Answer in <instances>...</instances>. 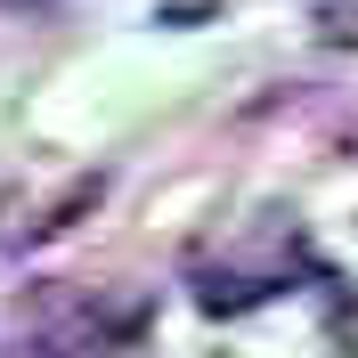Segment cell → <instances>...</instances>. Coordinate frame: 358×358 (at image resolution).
<instances>
[{
    "label": "cell",
    "instance_id": "obj_1",
    "mask_svg": "<svg viewBox=\"0 0 358 358\" xmlns=\"http://www.w3.org/2000/svg\"><path fill=\"white\" fill-rule=\"evenodd\" d=\"M98 196H106V179H98V171H82V179L66 187V196H57V203L41 212V220L24 228V245H49V236H66V228L82 220V212H98Z\"/></svg>",
    "mask_w": 358,
    "mask_h": 358
},
{
    "label": "cell",
    "instance_id": "obj_2",
    "mask_svg": "<svg viewBox=\"0 0 358 358\" xmlns=\"http://www.w3.org/2000/svg\"><path fill=\"white\" fill-rule=\"evenodd\" d=\"M268 293H277L268 277H203L196 301H203L212 317H236V310H252V301H268Z\"/></svg>",
    "mask_w": 358,
    "mask_h": 358
},
{
    "label": "cell",
    "instance_id": "obj_3",
    "mask_svg": "<svg viewBox=\"0 0 358 358\" xmlns=\"http://www.w3.org/2000/svg\"><path fill=\"white\" fill-rule=\"evenodd\" d=\"M310 24L326 41H358V0H310Z\"/></svg>",
    "mask_w": 358,
    "mask_h": 358
},
{
    "label": "cell",
    "instance_id": "obj_4",
    "mask_svg": "<svg viewBox=\"0 0 358 358\" xmlns=\"http://www.w3.org/2000/svg\"><path fill=\"white\" fill-rule=\"evenodd\" d=\"M228 0H163L155 8V24H203V17H220Z\"/></svg>",
    "mask_w": 358,
    "mask_h": 358
},
{
    "label": "cell",
    "instance_id": "obj_5",
    "mask_svg": "<svg viewBox=\"0 0 358 358\" xmlns=\"http://www.w3.org/2000/svg\"><path fill=\"white\" fill-rule=\"evenodd\" d=\"M0 8H57V0H0Z\"/></svg>",
    "mask_w": 358,
    "mask_h": 358
},
{
    "label": "cell",
    "instance_id": "obj_6",
    "mask_svg": "<svg viewBox=\"0 0 358 358\" xmlns=\"http://www.w3.org/2000/svg\"><path fill=\"white\" fill-rule=\"evenodd\" d=\"M342 358H358V334H350V326H342Z\"/></svg>",
    "mask_w": 358,
    "mask_h": 358
}]
</instances>
